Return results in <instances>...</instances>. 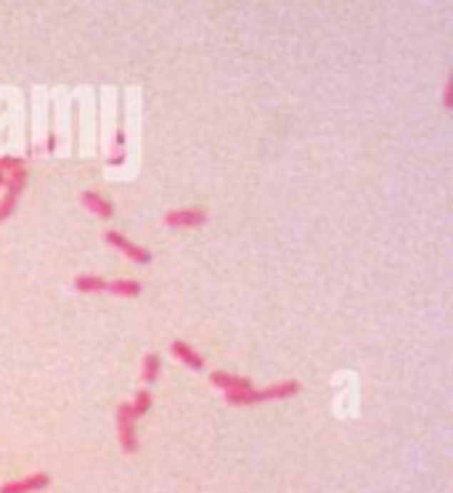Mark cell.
<instances>
[{
	"label": "cell",
	"instance_id": "3957f363",
	"mask_svg": "<svg viewBox=\"0 0 453 493\" xmlns=\"http://www.w3.org/2000/svg\"><path fill=\"white\" fill-rule=\"evenodd\" d=\"M103 242L109 244V247H114V250H120L125 258H128L130 263H136V265H151L154 263V252L146 250V247H141V244L130 242L125 233L114 231V228H109V231L103 233Z\"/></svg>",
	"mask_w": 453,
	"mask_h": 493
},
{
	"label": "cell",
	"instance_id": "9a60e30c",
	"mask_svg": "<svg viewBox=\"0 0 453 493\" xmlns=\"http://www.w3.org/2000/svg\"><path fill=\"white\" fill-rule=\"evenodd\" d=\"M19 168H24V159L21 157H11V154L0 157V176H9V173H14Z\"/></svg>",
	"mask_w": 453,
	"mask_h": 493
},
{
	"label": "cell",
	"instance_id": "8992f818",
	"mask_svg": "<svg viewBox=\"0 0 453 493\" xmlns=\"http://www.w3.org/2000/svg\"><path fill=\"white\" fill-rule=\"evenodd\" d=\"M80 202H83V207L88 213H93L96 218H101V220H111V218H114V202H109V199L101 196L98 191L85 188L83 194H80Z\"/></svg>",
	"mask_w": 453,
	"mask_h": 493
},
{
	"label": "cell",
	"instance_id": "d6986e66",
	"mask_svg": "<svg viewBox=\"0 0 453 493\" xmlns=\"http://www.w3.org/2000/svg\"><path fill=\"white\" fill-rule=\"evenodd\" d=\"M3 183H6V176H0V188H3Z\"/></svg>",
	"mask_w": 453,
	"mask_h": 493
},
{
	"label": "cell",
	"instance_id": "277c9868",
	"mask_svg": "<svg viewBox=\"0 0 453 493\" xmlns=\"http://www.w3.org/2000/svg\"><path fill=\"white\" fill-rule=\"evenodd\" d=\"M207 223V213L199 207H180V210H167L165 225L170 228H199Z\"/></svg>",
	"mask_w": 453,
	"mask_h": 493
},
{
	"label": "cell",
	"instance_id": "5b68a950",
	"mask_svg": "<svg viewBox=\"0 0 453 493\" xmlns=\"http://www.w3.org/2000/svg\"><path fill=\"white\" fill-rule=\"evenodd\" d=\"M51 485V474L48 472H32L27 477H19V480H9V483L0 485V493H37L46 491Z\"/></svg>",
	"mask_w": 453,
	"mask_h": 493
},
{
	"label": "cell",
	"instance_id": "7a4b0ae2",
	"mask_svg": "<svg viewBox=\"0 0 453 493\" xmlns=\"http://www.w3.org/2000/svg\"><path fill=\"white\" fill-rule=\"evenodd\" d=\"M114 422H117V437H120V448L122 454H138V430H136V414H133V409H130V400L128 403H120L117 406V411H114Z\"/></svg>",
	"mask_w": 453,
	"mask_h": 493
},
{
	"label": "cell",
	"instance_id": "30bf717a",
	"mask_svg": "<svg viewBox=\"0 0 453 493\" xmlns=\"http://www.w3.org/2000/svg\"><path fill=\"white\" fill-rule=\"evenodd\" d=\"M106 292L109 295H114V298H138L141 292H143V287H141L138 281L133 279H114V281H106Z\"/></svg>",
	"mask_w": 453,
	"mask_h": 493
},
{
	"label": "cell",
	"instance_id": "4fadbf2b",
	"mask_svg": "<svg viewBox=\"0 0 453 493\" xmlns=\"http://www.w3.org/2000/svg\"><path fill=\"white\" fill-rule=\"evenodd\" d=\"M151 406H154V395H151V390H136V395H133V400H130V409H133V414H136V419L146 417L148 411H151Z\"/></svg>",
	"mask_w": 453,
	"mask_h": 493
},
{
	"label": "cell",
	"instance_id": "8fae6325",
	"mask_svg": "<svg viewBox=\"0 0 453 493\" xmlns=\"http://www.w3.org/2000/svg\"><path fill=\"white\" fill-rule=\"evenodd\" d=\"M27 183H29V170L27 168H19V170H14V173H9V176H6L3 191H6V194H11V196H16V199H19V196L24 194Z\"/></svg>",
	"mask_w": 453,
	"mask_h": 493
},
{
	"label": "cell",
	"instance_id": "52a82bcc",
	"mask_svg": "<svg viewBox=\"0 0 453 493\" xmlns=\"http://www.w3.org/2000/svg\"><path fill=\"white\" fill-rule=\"evenodd\" d=\"M170 353L175 355V358L183 363L185 369H191V372H202V369H204L202 353H199L196 347H191L185 340H173V342H170Z\"/></svg>",
	"mask_w": 453,
	"mask_h": 493
},
{
	"label": "cell",
	"instance_id": "6da1fadb",
	"mask_svg": "<svg viewBox=\"0 0 453 493\" xmlns=\"http://www.w3.org/2000/svg\"><path fill=\"white\" fill-rule=\"evenodd\" d=\"M302 390L297 380H284L278 385H270V387H263V390H233L225 392V403L228 406H258V403H270V400H287L295 398L297 392Z\"/></svg>",
	"mask_w": 453,
	"mask_h": 493
},
{
	"label": "cell",
	"instance_id": "7c38bea8",
	"mask_svg": "<svg viewBox=\"0 0 453 493\" xmlns=\"http://www.w3.org/2000/svg\"><path fill=\"white\" fill-rule=\"evenodd\" d=\"M159 372H162V358L157 353H146L143 355V363H141V380L146 385H154L159 380Z\"/></svg>",
	"mask_w": 453,
	"mask_h": 493
},
{
	"label": "cell",
	"instance_id": "2e32d148",
	"mask_svg": "<svg viewBox=\"0 0 453 493\" xmlns=\"http://www.w3.org/2000/svg\"><path fill=\"white\" fill-rule=\"evenodd\" d=\"M443 106L445 109H453V80L448 77V83L443 88Z\"/></svg>",
	"mask_w": 453,
	"mask_h": 493
},
{
	"label": "cell",
	"instance_id": "5bb4252c",
	"mask_svg": "<svg viewBox=\"0 0 453 493\" xmlns=\"http://www.w3.org/2000/svg\"><path fill=\"white\" fill-rule=\"evenodd\" d=\"M16 207H19V199H16V196L3 194V199H0V223H6L11 215L16 213Z\"/></svg>",
	"mask_w": 453,
	"mask_h": 493
},
{
	"label": "cell",
	"instance_id": "ac0fdd59",
	"mask_svg": "<svg viewBox=\"0 0 453 493\" xmlns=\"http://www.w3.org/2000/svg\"><path fill=\"white\" fill-rule=\"evenodd\" d=\"M117 149H125V131H117Z\"/></svg>",
	"mask_w": 453,
	"mask_h": 493
},
{
	"label": "cell",
	"instance_id": "ba28073f",
	"mask_svg": "<svg viewBox=\"0 0 453 493\" xmlns=\"http://www.w3.org/2000/svg\"><path fill=\"white\" fill-rule=\"evenodd\" d=\"M210 385L218 387L220 392H233V390H250L252 382L241 374H231V372H213L210 374Z\"/></svg>",
	"mask_w": 453,
	"mask_h": 493
},
{
	"label": "cell",
	"instance_id": "9c48e42d",
	"mask_svg": "<svg viewBox=\"0 0 453 493\" xmlns=\"http://www.w3.org/2000/svg\"><path fill=\"white\" fill-rule=\"evenodd\" d=\"M72 287L80 295H101V292H106V279L96 276V273H80V276H74Z\"/></svg>",
	"mask_w": 453,
	"mask_h": 493
},
{
	"label": "cell",
	"instance_id": "e0dca14e",
	"mask_svg": "<svg viewBox=\"0 0 453 493\" xmlns=\"http://www.w3.org/2000/svg\"><path fill=\"white\" fill-rule=\"evenodd\" d=\"M122 162H125V149L111 151L109 159H106V165H122Z\"/></svg>",
	"mask_w": 453,
	"mask_h": 493
}]
</instances>
